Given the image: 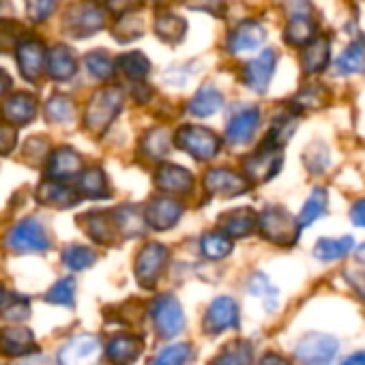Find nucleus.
Instances as JSON below:
<instances>
[{
	"mask_svg": "<svg viewBox=\"0 0 365 365\" xmlns=\"http://www.w3.org/2000/svg\"><path fill=\"white\" fill-rule=\"evenodd\" d=\"M354 250V239L352 237H341V239H318L314 247V256L322 262H333L341 260Z\"/></svg>",
	"mask_w": 365,
	"mask_h": 365,
	"instance_id": "22",
	"label": "nucleus"
},
{
	"mask_svg": "<svg viewBox=\"0 0 365 365\" xmlns=\"http://www.w3.org/2000/svg\"><path fill=\"white\" fill-rule=\"evenodd\" d=\"M9 84V80H7V76H3V73H0V93H3L5 91V86Z\"/></svg>",
	"mask_w": 365,
	"mask_h": 365,
	"instance_id": "50",
	"label": "nucleus"
},
{
	"mask_svg": "<svg viewBox=\"0 0 365 365\" xmlns=\"http://www.w3.org/2000/svg\"><path fill=\"white\" fill-rule=\"evenodd\" d=\"M258 226V217L250 209H237L222 217V228L230 237H247Z\"/></svg>",
	"mask_w": 365,
	"mask_h": 365,
	"instance_id": "20",
	"label": "nucleus"
},
{
	"mask_svg": "<svg viewBox=\"0 0 365 365\" xmlns=\"http://www.w3.org/2000/svg\"><path fill=\"white\" fill-rule=\"evenodd\" d=\"M314 35H316V24L312 16L303 14V9L294 11L286 26V41L292 46H307L314 39Z\"/></svg>",
	"mask_w": 365,
	"mask_h": 365,
	"instance_id": "17",
	"label": "nucleus"
},
{
	"mask_svg": "<svg viewBox=\"0 0 365 365\" xmlns=\"http://www.w3.org/2000/svg\"><path fill=\"white\" fill-rule=\"evenodd\" d=\"M0 350L7 356H31L35 354L37 341L33 337V331L26 327H9L0 331Z\"/></svg>",
	"mask_w": 365,
	"mask_h": 365,
	"instance_id": "9",
	"label": "nucleus"
},
{
	"mask_svg": "<svg viewBox=\"0 0 365 365\" xmlns=\"http://www.w3.org/2000/svg\"><path fill=\"white\" fill-rule=\"evenodd\" d=\"M305 165H307V170H309L312 174L324 172L327 165H329V150H327L320 142L312 144V146L307 148V153H305Z\"/></svg>",
	"mask_w": 365,
	"mask_h": 365,
	"instance_id": "37",
	"label": "nucleus"
},
{
	"mask_svg": "<svg viewBox=\"0 0 365 365\" xmlns=\"http://www.w3.org/2000/svg\"><path fill=\"white\" fill-rule=\"evenodd\" d=\"M239 327V305L230 297H217L205 314V333L220 335Z\"/></svg>",
	"mask_w": 365,
	"mask_h": 365,
	"instance_id": "5",
	"label": "nucleus"
},
{
	"mask_svg": "<svg viewBox=\"0 0 365 365\" xmlns=\"http://www.w3.org/2000/svg\"><path fill=\"white\" fill-rule=\"evenodd\" d=\"M254 361V348L245 339H235L222 352L209 363V365H252Z\"/></svg>",
	"mask_w": 365,
	"mask_h": 365,
	"instance_id": "19",
	"label": "nucleus"
},
{
	"mask_svg": "<svg viewBox=\"0 0 365 365\" xmlns=\"http://www.w3.org/2000/svg\"><path fill=\"white\" fill-rule=\"evenodd\" d=\"M101 350H103V344L99 337L78 335L61 348L58 363L61 365H97Z\"/></svg>",
	"mask_w": 365,
	"mask_h": 365,
	"instance_id": "4",
	"label": "nucleus"
},
{
	"mask_svg": "<svg viewBox=\"0 0 365 365\" xmlns=\"http://www.w3.org/2000/svg\"><path fill=\"white\" fill-rule=\"evenodd\" d=\"M339 350V339L324 333H307L294 348V359L301 365H333Z\"/></svg>",
	"mask_w": 365,
	"mask_h": 365,
	"instance_id": "1",
	"label": "nucleus"
},
{
	"mask_svg": "<svg viewBox=\"0 0 365 365\" xmlns=\"http://www.w3.org/2000/svg\"><path fill=\"white\" fill-rule=\"evenodd\" d=\"M282 165V157H279V150H277V144L271 142V144H264L256 155H252L247 161H245V168H247V174L256 180H267L271 178Z\"/></svg>",
	"mask_w": 365,
	"mask_h": 365,
	"instance_id": "11",
	"label": "nucleus"
},
{
	"mask_svg": "<svg viewBox=\"0 0 365 365\" xmlns=\"http://www.w3.org/2000/svg\"><path fill=\"white\" fill-rule=\"evenodd\" d=\"M14 146V129L0 125V153H7Z\"/></svg>",
	"mask_w": 365,
	"mask_h": 365,
	"instance_id": "46",
	"label": "nucleus"
},
{
	"mask_svg": "<svg viewBox=\"0 0 365 365\" xmlns=\"http://www.w3.org/2000/svg\"><path fill=\"white\" fill-rule=\"evenodd\" d=\"M50 73L54 76V78H58V80H63V78H69L71 73H73V58H71V54L65 50V48H54V52H52V56H50Z\"/></svg>",
	"mask_w": 365,
	"mask_h": 365,
	"instance_id": "36",
	"label": "nucleus"
},
{
	"mask_svg": "<svg viewBox=\"0 0 365 365\" xmlns=\"http://www.w3.org/2000/svg\"><path fill=\"white\" fill-rule=\"evenodd\" d=\"M56 7V0H29V14L33 20L48 18Z\"/></svg>",
	"mask_w": 365,
	"mask_h": 365,
	"instance_id": "41",
	"label": "nucleus"
},
{
	"mask_svg": "<svg viewBox=\"0 0 365 365\" xmlns=\"http://www.w3.org/2000/svg\"><path fill=\"white\" fill-rule=\"evenodd\" d=\"M86 65L91 67V71H93L97 78H108V76H112V63H110V58H108L106 54H101V52L91 54V56L86 58Z\"/></svg>",
	"mask_w": 365,
	"mask_h": 365,
	"instance_id": "39",
	"label": "nucleus"
},
{
	"mask_svg": "<svg viewBox=\"0 0 365 365\" xmlns=\"http://www.w3.org/2000/svg\"><path fill=\"white\" fill-rule=\"evenodd\" d=\"M150 320L155 331L163 337H176L185 329V314H182L180 303L172 294H161L150 303Z\"/></svg>",
	"mask_w": 365,
	"mask_h": 365,
	"instance_id": "2",
	"label": "nucleus"
},
{
	"mask_svg": "<svg viewBox=\"0 0 365 365\" xmlns=\"http://www.w3.org/2000/svg\"><path fill=\"white\" fill-rule=\"evenodd\" d=\"M3 316L11 322H22L31 316V307L26 301H16V303H9L5 309H3Z\"/></svg>",
	"mask_w": 365,
	"mask_h": 365,
	"instance_id": "42",
	"label": "nucleus"
},
{
	"mask_svg": "<svg viewBox=\"0 0 365 365\" xmlns=\"http://www.w3.org/2000/svg\"><path fill=\"white\" fill-rule=\"evenodd\" d=\"M335 69L341 76H354L365 73V43L352 41L335 61Z\"/></svg>",
	"mask_w": 365,
	"mask_h": 365,
	"instance_id": "18",
	"label": "nucleus"
},
{
	"mask_svg": "<svg viewBox=\"0 0 365 365\" xmlns=\"http://www.w3.org/2000/svg\"><path fill=\"white\" fill-rule=\"evenodd\" d=\"M5 114L14 123L26 125L33 118V114H35V99L31 95H16L11 101H7Z\"/></svg>",
	"mask_w": 365,
	"mask_h": 365,
	"instance_id": "29",
	"label": "nucleus"
},
{
	"mask_svg": "<svg viewBox=\"0 0 365 365\" xmlns=\"http://www.w3.org/2000/svg\"><path fill=\"white\" fill-rule=\"evenodd\" d=\"M120 67L125 69L127 76H131V78H142V76H146V71H148V61H146L144 56H140V54H129V56L120 58Z\"/></svg>",
	"mask_w": 365,
	"mask_h": 365,
	"instance_id": "38",
	"label": "nucleus"
},
{
	"mask_svg": "<svg viewBox=\"0 0 365 365\" xmlns=\"http://www.w3.org/2000/svg\"><path fill=\"white\" fill-rule=\"evenodd\" d=\"M344 277L352 286V290L365 301V269H348L344 271Z\"/></svg>",
	"mask_w": 365,
	"mask_h": 365,
	"instance_id": "43",
	"label": "nucleus"
},
{
	"mask_svg": "<svg viewBox=\"0 0 365 365\" xmlns=\"http://www.w3.org/2000/svg\"><path fill=\"white\" fill-rule=\"evenodd\" d=\"M78 170H80V159H78V155H76L73 150H69V148H61V150L54 155V159H52V168H50L52 176L63 178V176H71V174H73V172H78Z\"/></svg>",
	"mask_w": 365,
	"mask_h": 365,
	"instance_id": "32",
	"label": "nucleus"
},
{
	"mask_svg": "<svg viewBox=\"0 0 365 365\" xmlns=\"http://www.w3.org/2000/svg\"><path fill=\"white\" fill-rule=\"evenodd\" d=\"M324 213H327V192L320 190V187H316V190L312 192V196L305 200V205H303V209H301V213H299V220H297L299 230L309 228V226H312L316 220H320Z\"/></svg>",
	"mask_w": 365,
	"mask_h": 365,
	"instance_id": "24",
	"label": "nucleus"
},
{
	"mask_svg": "<svg viewBox=\"0 0 365 365\" xmlns=\"http://www.w3.org/2000/svg\"><path fill=\"white\" fill-rule=\"evenodd\" d=\"M232 252V243L226 235L211 232L202 237V254L211 260H222Z\"/></svg>",
	"mask_w": 365,
	"mask_h": 365,
	"instance_id": "31",
	"label": "nucleus"
},
{
	"mask_svg": "<svg viewBox=\"0 0 365 365\" xmlns=\"http://www.w3.org/2000/svg\"><path fill=\"white\" fill-rule=\"evenodd\" d=\"M178 146H182L187 153H192L198 159H209L217 153L220 140L215 138L213 131H207L202 127H185L180 129L176 135Z\"/></svg>",
	"mask_w": 365,
	"mask_h": 365,
	"instance_id": "8",
	"label": "nucleus"
},
{
	"mask_svg": "<svg viewBox=\"0 0 365 365\" xmlns=\"http://www.w3.org/2000/svg\"><path fill=\"white\" fill-rule=\"evenodd\" d=\"M258 365H292L286 356H282V354H277V352H267L260 361H258Z\"/></svg>",
	"mask_w": 365,
	"mask_h": 365,
	"instance_id": "47",
	"label": "nucleus"
},
{
	"mask_svg": "<svg viewBox=\"0 0 365 365\" xmlns=\"http://www.w3.org/2000/svg\"><path fill=\"white\" fill-rule=\"evenodd\" d=\"M207 187L215 194L237 196V194H243L247 190V180L235 172H228V170H213L207 176Z\"/></svg>",
	"mask_w": 365,
	"mask_h": 365,
	"instance_id": "16",
	"label": "nucleus"
},
{
	"mask_svg": "<svg viewBox=\"0 0 365 365\" xmlns=\"http://www.w3.org/2000/svg\"><path fill=\"white\" fill-rule=\"evenodd\" d=\"M264 26L254 22V20H247L243 24H239V29L232 33L230 37V50L232 52H252L256 48H260V43L264 41Z\"/></svg>",
	"mask_w": 365,
	"mask_h": 365,
	"instance_id": "15",
	"label": "nucleus"
},
{
	"mask_svg": "<svg viewBox=\"0 0 365 365\" xmlns=\"http://www.w3.org/2000/svg\"><path fill=\"white\" fill-rule=\"evenodd\" d=\"M222 103H224L222 95H220L213 86H205V88L192 99L190 112H192L194 116H211V114H215V112L222 108Z\"/></svg>",
	"mask_w": 365,
	"mask_h": 365,
	"instance_id": "25",
	"label": "nucleus"
},
{
	"mask_svg": "<svg viewBox=\"0 0 365 365\" xmlns=\"http://www.w3.org/2000/svg\"><path fill=\"white\" fill-rule=\"evenodd\" d=\"M71 112H73V106L69 103V99H65V97H54V99L50 101L48 116H50L52 120H65V118L71 116Z\"/></svg>",
	"mask_w": 365,
	"mask_h": 365,
	"instance_id": "40",
	"label": "nucleus"
},
{
	"mask_svg": "<svg viewBox=\"0 0 365 365\" xmlns=\"http://www.w3.org/2000/svg\"><path fill=\"white\" fill-rule=\"evenodd\" d=\"M73 292H76V282L71 277H65L61 282H56L48 294H46V301L52 303V305H65V307H71L73 305Z\"/></svg>",
	"mask_w": 365,
	"mask_h": 365,
	"instance_id": "34",
	"label": "nucleus"
},
{
	"mask_svg": "<svg viewBox=\"0 0 365 365\" xmlns=\"http://www.w3.org/2000/svg\"><path fill=\"white\" fill-rule=\"evenodd\" d=\"M69 22L73 26V31L78 35H86V33H93L101 26V14L97 7L93 5H84L80 9H76L71 16H69Z\"/></svg>",
	"mask_w": 365,
	"mask_h": 365,
	"instance_id": "26",
	"label": "nucleus"
},
{
	"mask_svg": "<svg viewBox=\"0 0 365 365\" xmlns=\"http://www.w3.org/2000/svg\"><path fill=\"white\" fill-rule=\"evenodd\" d=\"M275 65H277V54L273 50H267L262 52L258 58H254L245 71H243V80L245 84L256 91V93H264L269 88V82L273 78V71H275Z\"/></svg>",
	"mask_w": 365,
	"mask_h": 365,
	"instance_id": "10",
	"label": "nucleus"
},
{
	"mask_svg": "<svg viewBox=\"0 0 365 365\" xmlns=\"http://www.w3.org/2000/svg\"><path fill=\"white\" fill-rule=\"evenodd\" d=\"M331 58V46L327 39H312L301 56V65L305 73H318L327 67Z\"/></svg>",
	"mask_w": 365,
	"mask_h": 365,
	"instance_id": "21",
	"label": "nucleus"
},
{
	"mask_svg": "<svg viewBox=\"0 0 365 365\" xmlns=\"http://www.w3.org/2000/svg\"><path fill=\"white\" fill-rule=\"evenodd\" d=\"M157 180L165 192H185L192 185V176L180 168H163Z\"/></svg>",
	"mask_w": 365,
	"mask_h": 365,
	"instance_id": "30",
	"label": "nucleus"
},
{
	"mask_svg": "<svg viewBox=\"0 0 365 365\" xmlns=\"http://www.w3.org/2000/svg\"><path fill=\"white\" fill-rule=\"evenodd\" d=\"M118 110H120V93L118 91H103V93L95 95L93 103L88 106L86 120L91 123V127L99 129V127L108 125L116 116Z\"/></svg>",
	"mask_w": 365,
	"mask_h": 365,
	"instance_id": "12",
	"label": "nucleus"
},
{
	"mask_svg": "<svg viewBox=\"0 0 365 365\" xmlns=\"http://www.w3.org/2000/svg\"><path fill=\"white\" fill-rule=\"evenodd\" d=\"M84 190L91 192V196H103L106 194V182H103V176L101 172H86L84 176Z\"/></svg>",
	"mask_w": 365,
	"mask_h": 365,
	"instance_id": "44",
	"label": "nucleus"
},
{
	"mask_svg": "<svg viewBox=\"0 0 365 365\" xmlns=\"http://www.w3.org/2000/svg\"><path fill=\"white\" fill-rule=\"evenodd\" d=\"M258 123H260V112L256 108H247V110H241L239 114H235L228 123V129H226V138L228 142L232 144H243L247 142L254 131L258 129Z\"/></svg>",
	"mask_w": 365,
	"mask_h": 365,
	"instance_id": "14",
	"label": "nucleus"
},
{
	"mask_svg": "<svg viewBox=\"0 0 365 365\" xmlns=\"http://www.w3.org/2000/svg\"><path fill=\"white\" fill-rule=\"evenodd\" d=\"M339 365H365V350L354 352V354H348L346 359L339 361Z\"/></svg>",
	"mask_w": 365,
	"mask_h": 365,
	"instance_id": "48",
	"label": "nucleus"
},
{
	"mask_svg": "<svg viewBox=\"0 0 365 365\" xmlns=\"http://www.w3.org/2000/svg\"><path fill=\"white\" fill-rule=\"evenodd\" d=\"M146 217H148V224L153 228L165 230V228L174 226L176 220L180 217V205H176L174 200H155L148 207Z\"/></svg>",
	"mask_w": 365,
	"mask_h": 365,
	"instance_id": "23",
	"label": "nucleus"
},
{
	"mask_svg": "<svg viewBox=\"0 0 365 365\" xmlns=\"http://www.w3.org/2000/svg\"><path fill=\"white\" fill-rule=\"evenodd\" d=\"M354 258H356L361 264H365V243H361V245L354 250Z\"/></svg>",
	"mask_w": 365,
	"mask_h": 365,
	"instance_id": "49",
	"label": "nucleus"
},
{
	"mask_svg": "<svg viewBox=\"0 0 365 365\" xmlns=\"http://www.w3.org/2000/svg\"><path fill=\"white\" fill-rule=\"evenodd\" d=\"M192 346L185 344V341H178V344H172L168 348H163L157 356L150 359L148 365H185L190 359H192Z\"/></svg>",
	"mask_w": 365,
	"mask_h": 365,
	"instance_id": "28",
	"label": "nucleus"
},
{
	"mask_svg": "<svg viewBox=\"0 0 365 365\" xmlns=\"http://www.w3.org/2000/svg\"><path fill=\"white\" fill-rule=\"evenodd\" d=\"M258 228L264 239L277 245H292L299 235L297 222L284 209H277V207H269L262 211V215L258 217Z\"/></svg>",
	"mask_w": 365,
	"mask_h": 365,
	"instance_id": "3",
	"label": "nucleus"
},
{
	"mask_svg": "<svg viewBox=\"0 0 365 365\" xmlns=\"http://www.w3.org/2000/svg\"><path fill=\"white\" fill-rule=\"evenodd\" d=\"M41 61H43V48L35 41H26L20 46V54H18V63L24 71L26 78H35L41 69Z\"/></svg>",
	"mask_w": 365,
	"mask_h": 365,
	"instance_id": "27",
	"label": "nucleus"
},
{
	"mask_svg": "<svg viewBox=\"0 0 365 365\" xmlns=\"http://www.w3.org/2000/svg\"><path fill=\"white\" fill-rule=\"evenodd\" d=\"M165 260H168V250L159 243H148L140 256H138V262H135V275H138V282L144 286V288H155L163 267H165Z\"/></svg>",
	"mask_w": 365,
	"mask_h": 365,
	"instance_id": "7",
	"label": "nucleus"
},
{
	"mask_svg": "<svg viewBox=\"0 0 365 365\" xmlns=\"http://www.w3.org/2000/svg\"><path fill=\"white\" fill-rule=\"evenodd\" d=\"M350 220H352L354 226L365 228V198H361V200H356V202L352 205V209H350Z\"/></svg>",
	"mask_w": 365,
	"mask_h": 365,
	"instance_id": "45",
	"label": "nucleus"
},
{
	"mask_svg": "<svg viewBox=\"0 0 365 365\" xmlns=\"http://www.w3.org/2000/svg\"><path fill=\"white\" fill-rule=\"evenodd\" d=\"M95 254L88 247L82 245H71L63 252V262L71 269V271H84L95 262Z\"/></svg>",
	"mask_w": 365,
	"mask_h": 365,
	"instance_id": "33",
	"label": "nucleus"
},
{
	"mask_svg": "<svg viewBox=\"0 0 365 365\" xmlns=\"http://www.w3.org/2000/svg\"><path fill=\"white\" fill-rule=\"evenodd\" d=\"M250 292L256 294V297H262L264 299V305L269 312L275 309V303H277V290L271 286L269 277L262 275V273H256L252 279H250Z\"/></svg>",
	"mask_w": 365,
	"mask_h": 365,
	"instance_id": "35",
	"label": "nucleus"
},
{
	"mask_svg": "<svg viewBox=\"0 0 365 365\" xmlns=\"http://www.w3.org/2000/svg\"><path fill=\"white\" fill-rule=\"evenodd\" d=\"M3 301H5V288L0 286V307H3Z\"/></svg>",
	"mask_w": 365,
	"mask_h": 365,
	"instance_id": "51",
	"label": "nucleus"
},
{
	"mask_svg": "<svg viewBox=\"0 0 365 365\" xmlns=\"http://www.w3.org/2000/svg\"><path fill=\"white\" fill-rule=\"evenodd\" d=\"M7 245L14 252H46L50 241H48V235H46V230L41 228L39 222L26 220V222H20L9 232Z\"/></svg>",
	"mask_w": 365,
	"mask_h": 365,
	"instance_id": "6",
	"label": "nucleus"
},
{
	"mask_svg": "<svg viewBox=\"0 0 365 365\" xmlns=\"http://www.w3.org/2000/svg\"><path fill=\"white\" fill-rule=\"evenodd\" d=\"M144 348L138 335H114L106 346V356L112 365H131Z\"/></svg>",
	"mask_w": 365,
	"mask_h": 365,
	"instance_id": "13",
	"label": "nucleus"
}]
</instances>
